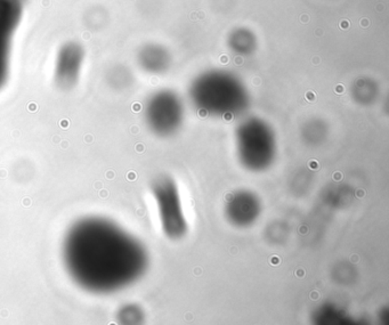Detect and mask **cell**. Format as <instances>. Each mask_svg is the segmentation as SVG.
<instances>
[{"instance_id": "obj_5", "label": "cell", "mask_w": 389, "mask_h": 325, "mask_svg": "<svg viewBox=\"0 0 389 325\" xmlns=\"http://www.w3.org/2000/svg\"><path fill=\"white\" fill-rule=\"evenodd\" d=\"M145 121L153 135L161 139L176 135L184 121L181 103L169 92L156 94L145 107Z\"/></svg>"}, {"instance_id": "obj_11", "label": "cell", "mask_w": 389, "mask_h": 325, "mask_svg": "<svg viewBox=\"0 0 389 325\" xmlns=\"http://www.w3.org/2000/svg\"><path fill=\"white\" fill-rule=\"evenodd\" d=\"M117 322L119 325H145L146 315L144 309L137 304H126L119 308Z\"/></svg>"}, {"instance_id": "obj_6", "label": "cell", "mask_w": 389, "mask_h": 325, "mask_svg": "<svg viewBox=\"0 0 389 325\" xmlns=\"http://www.w3.org/2000/svg\"><path fill=\"white\" fill-rule=\"evenodd\" d=\"M26 0H0V90L11 71L13 39L23 16Z\"/></svg>"}, {"instance_id": "obj_7", "label": "cell", "mask_w": 389, "mask_h": 325, "mask_svg": "<svg viewBox=\"0 0 389 325\" xmlns=\"http://www.w3.org/2000/svg\"><path fill=\"white\" fill-rule=\"evenodd\" d=\"M260 196L249 188L233 191L226 196L224 216L233 228L245 230L254 226L262 216Z\"/></svg>"}, {"instance_id": "obj_9", "label": "cell", "mask_w": 389, "mask_h": 325, "mask_svg": "<svg viewBox=\"0 0 389 325\" xmlns=\"http://www.w3.org/2000/svg\"><path fill=\"white\" fill-rule=\"evenodd\" d=\"M311 325H371L368 319L352 316L332 302L319 306L311 314Z\"/></svg>"}, {"instance_id": "obj_12", "label": "cell", "mask_w": 389, "mask_h": 325, "mask_svg": "<svg viewBox=\"0 0 389 325\" xmlns=\"http://www.w3.org/2000/svg\"><path fill=\"white\" fill-rule=\"evenodd\" d=\"M139 62L147 71H158L164 65L161 53L156 48H145L139 55Z\"/></svg>"}, {"instance_id": "obj_13", "label": "cell", "mask_w": 389, "mask_h": 325, "mask_svg": "<svg viewBox=\"0 0 389 325\" xmlns=\"http://www.w3.org/2000/svg\"><path fill=\"white\" fill-rule=\"evenodd\" d=\"M85 18L87 23H90V26H95V21H98V24L102 26L107 21V12L104 11L103 7H92L90 11L86 13Z\"/></svg>"}, {"instance_id": "obj_1", "label": "cell", "mask_w": 389, "mask_h": 325, "mask_svg": "<svg viewBox=\"0 0 389 325\" xmlns=\"http://www.w3.org/2000/svg\"><path fill=\"white\" fill-rule=\"evenodd\" d=\"M68 275L82 290L114 294L144 277L150 257L146 247L111 219L84 217L70 226L62 242Z\"/></svg>"}, {"instance_id": "obj_2", "label": "cell", "mask_w": 389, "mask_h": 325, "mask_svg": "<svg viewBox=\"0 0 389 325\" xmlns=\"http://www.w3.org/2000/svg\"><path fill=\"white\" fill-rule=\"evenodd\" d=\"M238 161L249 173H265L275 164L279 153L277 133L271 124L260 118H249L234 132Z\"/></svg>"}, {"instance_id": "obj_8", "label": "cell", "mask_w": 389, "mask_h": 325, "mask_svg": "<svg viewBox=\"0 0 389 325\" xmlns=\"http://www.w3.org/2000/svg\"><path fill=\"white\" fill-rule=\"evenodd\" d=\"M85 63V49L77 41H68L58 48L54 65L55 85L71 90L78 85Z\"/></svg>"}, {"instance_id": "obj_10", "label": "cell", "mask_w": 389, "mask_h": 325, "mask_svg": "<svg viewBox=\"0 0 389 325\" xmlns=\"http://www.w3.org/2000/svg\"><path fill=\"white\" fill-rule=\"evenodd\" d=\"M329 136L328 126L322 120H311L306 122L300 132V139L307 146L317 147L326 141Z\"/></svg>"}, {"instance_id": "obj_4", "label": "cell", "mask_w": 389, "mask_h": 325, "mask_svg": "<svg viewBox=\"0 0 389 325\" xmlns=\"http://www.w3.org/2000/svg\"><path fill=\"white\" fill-rule=\"evenodd\" d=\"M196 88V102L202 114L231 119L245 107L243 92L226 77H208Z\"/></svg>"}, {"instance_id": "obj_3", "label": "cell", "mask_w": 389, "mask_h": 325, "mask_svg": "<svg viewBox=\"0 0 389 325\" xmlns=\"http://www.w3.org/2000/svg\"><path fill=\"white\" fill-rule=\"evenodd\" d=\"M150 190L162 233L171 241L184 239L188 232V222L177 181L169 175L158 176L151 183Z\"/></svg>"}]
</instances>
